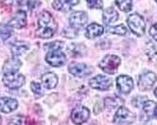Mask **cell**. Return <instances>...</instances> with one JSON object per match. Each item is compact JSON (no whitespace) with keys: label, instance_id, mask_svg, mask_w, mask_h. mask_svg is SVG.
Returning a JSON list of instances; mask_svg holds the SVG:
<instances>
[{"label":"cell","instance_id":"cell-1","mask_svg":"<svg viewBox=\"0 0 157 125\" xmlns=\"http://www.w3.org/2000/svg\"><path fill=\"white\" fill-rule=\"evenodd\" d=\"M57 30V23L48 12H43L38 19L36 35L42 39H50Z\"/></svg>","mask_w":157,"mask_h":125},{"label":"cell","instance_id":"cell-2","mask_svg":"<svg viewBox=\"0 0 157 125\" xmlns=\"http://www.w3.org/2000/svg\"><path fill=\"white\" fill-rule=\"evenodd\" d=\"M127 24L130 30L136 35V36H143L145 34L146 24L144 17L138 13H132L127 17Z\"/></svg>","mask_w":157,"mask_h":125},{"label":"cell","instance_id":"cell-3","mask_svg":"<svg viewBox=\"0 0 157 125\" xmlns=\"http://www.w3.org/2000/svg\"><path fill=\"white\" fill-rule=\"evenodd\" d=\"M121 65V58L116 55H107L99 63L98 66L108 74H114L117 72L118 67Z\"/></svg>","mask_w":157,"mask_h":125},{"label":"cell","instance_id":"cell-4","mask_svg":"<svg viewBox=\"0 0 157 125\" xmlns=\"http://www.w3.org/2000/svg\"><path fill=\"white\" fill-rule=\"evenodd\" d=\"M136 116L124 107H120L114 116V122L121 125L131 124L135 121Z\"/></svg>","mask_w":157,"mask_h":125},{"label":"cell","instance_id":"cell-5","mask_svg":"<svg viewBox=\"0 0 157 125\" xmlns=\"http://www.w3.org/2000/svg\"><path fill=\"white\" fill-rule=\"evenodd\" d=\"M4 85L12 89H16L22 87L25 83V77L22 74H4L3 77Z\"/></svg>","mask_w":157,"mask_h":125},{"label":"cell","instance_id":"cell-6","mask_svg":"<svg viewBox=\"0 0 157 125\" xmlns=\"http://www.w3.org/2000/svg\"><path fill=\"white\" fill-rule=\"evenodd\" d=\"M66 55L61 51V49L49 50L45 56V61L52 66H62L66 63Z\"/></svg>","mask_w":157,"mask_h":125},{"label":"cell","instance_id":"cell-7","mask_svg":"<svg viewBox=\"0 0 157 125\" xmlns=\"http://www.w3.org/2000/svg\"><path fill=\"white\" fill-rule=\"evenodd\" d=\"M156 80L157 77L153 72L147 71L140 75L138 79V87L141 91H148L153 87Z\"/></svg>","mask_w":157,"mask_h":125},{"label":"cell","instance_id":"cell-8","mask_svg":"<svg viewBox=\"0 0 157 125\" xmlns=\"http://www.w3.org/2000/svg\"><path fill=\"white\" fill-rule=\"evenodd\" d=\"M90 86L95 89H99V91H107L112 86V79L106 77L103 75H98L95 77H93L90 79L89 82Z\"/></svg>","mask_w":157,"mask_h":125},{"label":"cell","instance_id":"cell-9","mask_svg":"<svg viewBox=\"0 0 157 125\" xmlns=\"http://www.w3.org/2000/svg\"><path fill=\"white\" fill-rule=\"evenodd\" d=\"M69 71L76 77H85L92 73V67L88 66L82 63H75L73 62L69 66Z\"/></svg>","mask_w":157,"mask_h":125},{"label":"cell","instance_id":"cell-10","mask_svg":"<svg viewBox=\"0 0 157 125\" xmlns=\"http://www.w3.org/2000/svg\"><path fill=\"white\" fill-rule=\"evenodd\" d=\"M88 21V16L85 12H74L70 17V23L73 30H80Z\"/></svg>","mask_w":157,"mask_h":125},{"label":"cell","instance_id":"cell-11","mask_svg":"<svg viewBox=\"0 0 157 125\" xmlns=\"http://www.w3.org/2000/svg\"><path fill=\"white\" fill-rule=\"evenodd\" d=\"M90 117V111L86 107H76L71 112V120L74 124H82Z\"/></svg>","mask_w":157,"mask_h":125},{"label":"cell","instance_id":"cell-12","mask_svg":"<svg viewBox=\"0 0 157 125\" xmlns=\"http://www.w3.org/2000/svg\"><path fill=\"white\" fill-rule=\"evenodd\" d=\"M117 88L121 93L127 94L133 89V80L127 75H121L117 78Z\"/></svg>","mask_w":157,"mask_h":125},{"label":"cell","instance_id":"cell-13","mask_svg":"<svg viewBox=\"0 0 157 125\" xmlns=\"http://www.w3.org/2000/svg\"><path fill=\"white\" fill-rule=\"evenodd\" d=\"M18 106V103L16 99L11 97H1L0 98V112L9 114L15 111Z\"/></svg>","mask_w":157,"mask_h":125},{"label":"cell","instance_id":"cell-14","mask_svg":"<svg viewBox=\"0 0 157 125\" xmlns=\"http://www.w3.org/2000/svg\"><path fill=\"white\" fill-rule=\"evenodd\" d=\"M21 65V61L16 57L8 59L3 66V72L4 74H15L18 71Z\"/></svg>","mask_w":157,"mask_h":125},{"label":"cell","instance_id":"cell-15","mask_svg":"<svg viewBox=\"0 0 157 125\" xmlns=\"http://www.w3.org/2000/svg\"><path fill=\"white\" fill-rule=\"evenodd\" d=\"M79 0H54L52 7L57 11L61 12H69L72 9L73 6L78 4Z\"/></svg>","mask_w":157,"mask_h":125},{"label":"cell","instance_id":"cell-16","mask_svg":"<svg viewBox=\"0 0 157 125\" xmlns=\"http://www.w3.org/2000/svg\"><path fill=\"white\" fill-rule=\"evenodd\" d=\"M26 20H27V17H26V13L24 11H18L13 17L10 20L9 24L13 27V28L17 29H20L23 28V27L26 25Z\"/></svg>","mask_w":157,"mask_h":125},{"label":"cell","instance_id":"cell-17","mask_svg":"<svg viewBox=\"0 0 157 125\" xmlns=\"http://www.w3.org/2000/svg\"><path fill=\"white\" fill-rule=\"evenodd\" d=\"M42 82L44 86L48 89H54L57 84H58V77L55 73L53 72H47L45 74H44L42 76Z\"/></svg>","mask_w":157,"mask_h":125},{"label":"cell","instance_id":"cell-18","mask_svg":"<svg viewBox=\"0 0 157 125\" xmlns=\"http://www.w3.org/2000/svg\"><path fill=\"white\" fill-rule=\"evenodd\" d=\"M103 27L98 23H92L90 24L86 29V37L88 39H94L99 37L100 35L103 34Z\"/></svg>","mask_w":157,"mask_h":125},{"label":"cell","instance_id":"cell-19","mask_svg":"<svg viewBox=\"0 0 157 125\" xmlns=\"http://www.w3.org/2000/svg\"><path fill=\"white\" fill-rule=\"evenodd\" d=\"M118 18H119V13L114 8H107L103 12V21L107 25L117 21Z\"/></svg>","mask_w":157,"mask_h":125},{"label":"cell","instance_id":"cell-20","mask_svg":"<svg viewBox=\"0 0 157 125\" xmlns=\"http://www.w3.org/2000/svg\"><path fill=\"white\" fill-rule=\"evenodd\" d=\"M28 49H29L28 44L24 43V41H17V43H15L12 45L11 51H12L13 56L17 57V56H20V55H22L25 51H27Z\"/></svg>","mask_w":157,"mask_h":125},{"label":"cell","instance_id":"cell-21","mask_svg":"<svg viewBox=\"0 0 157 125\" xmlns=\"http://www.w3.org/2000/svg\"><path fill=\"white\" fill-rule=\"evenodd\" d=\"M143 108H144V112L147 117V119H151L155 116V111L157 108L156 103L151 101V100H147L144 103L143 105Z\"/></svg>","mask_w":157,"mask_h":125},{"label":"cell","instance_id":"cell-22","mask_svg":"<svg viewBox=\"0 0 157 125\" xmlns=\"http://www.w3.org/2000/svg\"><path fill=\"white\" fill-rule=\"evenodd\" d=\"M13 35V29L10 24H0V36L6 40Z\"/></svg>","mask_w":157,"mask_h":125},{"label":"cell","instance_id":"cell-23","mask_svg":"<svg viewBox=\"0 0 157 125\" xmlns=\"http://www.w3.org/2000/svg\"><path fill=\"white\" fill-rule=\"evenodd\" d=\"M116 4L122 12H129L132 9V0H116Z\"/></svg>","mask_w":157,"mask_h":125},{"label":"cell","instance_id":"cell-24","mask_svg":"<svg viewBox=\"0 0 157 125\" xmlns=\"http://www.w3.org/2000/svg\"><path fill=\"white\" fill-rule=\"evenodd\" d=\"M107 31L109 33L111 34H117V35H121V36H122V35H125L127 30L125 28L124 25H118V26H113V27H109V28L107 29Z\"/></svg>","mask_w":157,"mask_h":125},{"label":"cell","instance_id":"cell-25","mask_svg":"<svg viewBox=\"0 0 157 125\" xmlns=\"http://www.w3.org/2000/svg\"><path fill=\"white\" fill-rule=\"evenodd\" d=\"M87 3L92 9H102L103 7V3L101 0H87Z\"/></svg>","mask_w":157,"mask_h":125},{"label":"cell","instance_id":"cell-26","mask_svg":"<svg viewBox=\"0 0 157 125\" xmlns=\"http://www.w3.org/2000/svg\"><path fill=\"white\" fill-rule=\"evenodd\" d=\"M31 89H32V92L35 94L40 95V94L43 93L42 86H40L39 83H37V82H32L31 83Z\"/></svg>","mask_w":157,"mask_h":125},{"label":"cell","instance_id":"cell-27","mask_svg":"<svg viewBox=\"0 0 157 125\" xmlns=\"http://www.w3.org/2000/svg\"><path fill=\"white\" fill-rule=\"evenodd\" d=\"M104 105H105L107 108L112 109V108H115L116 106H117V102L115 101V99L110 98V97H108V98H106L105 101H104Z\"/></svg>","mask_w":157,"mask_h":125},{"label":"cell","instance_id":"cell-28","mask_svg":"<svg viewBox=\"0 0 157 125\" xmlns=\"http://www.w3.org/2000/svg\"><path fill=\"white\" fill-rule=\"evenodd\" d=\"M22 0H2V3L6 6H17Z\"/></svg>","mask_w":157,"mask_h":125},{"label":"cell","instance_id":"cell-29","mask_svg":"<svg viewBox=\"0 0 157 125\" xmlns=\"http://www.w3.org/2000/svg\"><path fill=\"white\" fill-rule=\"evenodd\" d=\"M149 34H151L152 39L155 41H157V23H155L154 25H152L151 27V29H149Z\"/></svg>","mask_w":157,"mask_h":125},{"label":"cell","instance_id":"cell-30","mask_svg":"<svg viewBox=\"0 0 157 125\" xmlns=\"http://www.w3.org/2000/svg\"><path fill=\"white\" fill-rule=\"evenodd\" d=\"M21 123H22V119L20 116H15L13 119H12L11 120H10V125H21Z\"/></svg>","mask_w":157,"mask_h":125},{"label":"cell","instance_id":"cell-31","mask_svg":"<svg viewBox=\"0 0 157 125\" xmlns=\"http://www.w3.org/2000/svg\"><path fill=\"white\" fill-rule=\"evenodd\" d=\"M154 94H155V96L157 97V88L155 89V91H154Z\"/></svg>","mask_w":157,"mask_h":125},{"label":"cell","instance_id":"cell-32","mask_svg":"<svg viewBox=\"0 0 157 125\" xmlns=\"http://www.w3.org/2000/svg\"><path fill=\"white\" fill-rule=\"evenodd\" d=\"M155 116H156V119H157V108H156V111H155Z\"/></svg>","mask_w":157,"mask_h":125},{"label":"cell","instance_id":"cell-33","mask_svg":"<svg viewBox=\"0 0 157 125\" xmlns=\"http://www.w3.org/2000/svg\"><path fill=\"white\" fill-rule=\"evenodd\" d=\"M1 121H2V119H1V116H0V124H1Z\"/></svg>","mask_w":157,"mask_h":125},{"label":"cell","instance_id":"cell-34","mask_svg":"<svg viewBox=\"0 0 157 125\" xmlns=\"http://www.w3.org/2000/svg\"><path fill=\"white\" fill-rule=\"evenodd\" d=\"M155 1H156V2H157V0H155Z\"/></svg>","mask_w":157,"mask_h":125}]
</instances>
